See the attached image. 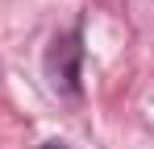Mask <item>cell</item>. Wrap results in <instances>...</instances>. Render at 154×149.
<instances>
[{"instance_id":"1","label":"cell","mask_w":154,"mask_h":149,"mask_svg":"<svg viewBox=\"0 0 154 149\" xmlns=\"http://www.w3.org/2000/svg\"><path fill=\"white\" fill-rule=\"evenodd\" d=\"M46 74L50 87L63 95H79V74H83V29H67L58 33L46 50Z\"/></svg>"},{"instance_id":"2","label":"cell","mask_w":154,"mask_h":149,"mask_svg":"<svg viewBox=\"0 0 154 149\" xmlns=\"http://www.w3.org/2000/svg\"><path fill=\"white\" fill-rule=\"evenodd\" d=\"M38 149H67V145H58V141H46V145H38Z\"/></svg>"}]
</instances>
